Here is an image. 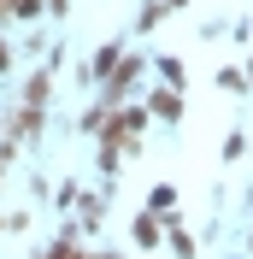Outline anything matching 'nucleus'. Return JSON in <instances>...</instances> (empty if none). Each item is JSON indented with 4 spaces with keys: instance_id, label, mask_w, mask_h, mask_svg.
<instances>
[{
    "instance_id": "obj_1",
    "label": "nucleus",
    "mask_w": 253,
    "mask_h": 259,
    "mask_svg": "<svg viewBox=\"0 0 253 259\" xmlns=\"http://www.w3.org/2000/svg\"><path fill=\"white\" fill-rule=\"evenodd\" d=\"M153 112L159 118H183V100H177V95H153Z\"/></svg>"
},
{
    "instance_id": "obj_2",
    "label": "nucleus",
    "mask_w": 253,
    "mask_h": 259,
    "mask_svg": "<svg viewBox=\"0 0 253 259\" xmlns=\"http://www.w3.org/2000/svg\"><path fill=\"white\" fill-rule=\"evenodd\" d=\"M136 242H142V247L159 242V224H153V218H142V224H136Z\"/></svg>"
},
{
    "instance_id": "obj_3",
    "label": "nucleus",
    "mask_w": 253,
    "mask_h": 259,
    "mask_svg": "<svg viewBox=\"0 0 253 259\" xmlns=\"http://www.w3.org/2000/svg\"><path fill=\"white\" fill-rule=\"evenodd\" d=\"M247 82H253V65H247Z\"/></svg>"
},
{
    "instance_id": "obj_4",
    "label": "nucleus",
    "mask_w": 253,
    "mask_h": 259,
    "mask_svg": "<svg viewBox=\"0 0 253 259\" xmlns=\"http://www.w3.org/2000/svg\"><path fill=\"white\" fill-rule=\"evenodd\" d=\"M171 6H183V0H171Z\"/></svg>"
}]
</instances>
